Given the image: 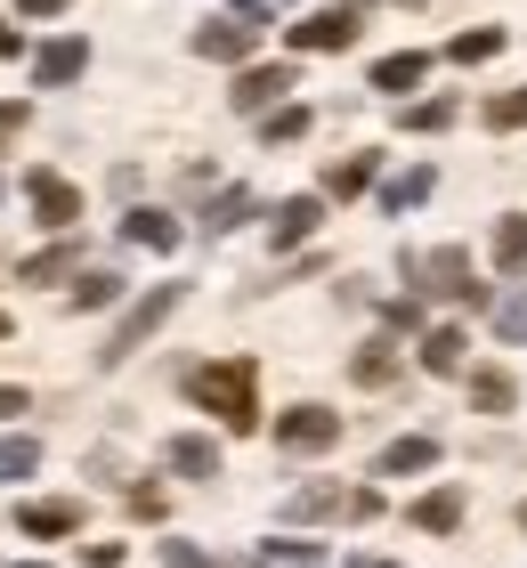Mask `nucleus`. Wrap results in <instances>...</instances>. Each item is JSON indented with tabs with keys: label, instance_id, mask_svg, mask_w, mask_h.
<instances>
[{
	"label": "nucleus",
	"instance_id": "obj_19",
	"mask_svg": "<svg viewBox=\"0 0 527 568\" xmlns=\"http://www.w3.org/2000/svg\"><path fill=\"white\" fill-rule=\"evenodd\" d=\"M430 187H438V171L414 163V171H398V179L382 187V212H414V203H430Z\"/></svg>",
	"mask_w": 527,
	"mask_h": 568
},
{
	"label": "nucleus",
	"instance_id": "obj_14",
	"mask_svg": "<svg viewBox=\"0 0 527 568\" xmlns=\"http://www.w3.org/2000/svg\"><path fill=\"white\" fill-rule=\"evenodd\" d=\"M430 463H438V438L422 430V438H398V447H382L374 471H382V479H414V471H430Z\"/></svg>",
	"mask_w": 527,
	"mask_h": 568
},
{
	"label": "nucleus",
	"instance_id": "obj_42",
	"mask_svg": "<svg viewBox=\"0 0 527 568\" xmlns=\"http://www.w3.org/2000/svg\"><path fill=\"white\" fill-rule=\"evenodd\" d=\"M24 568H41V560H24Z\"/></svg>",
	"mask_w": 527,
	"mask_h": 568
},
{
	"label": "nucleus",
	"instance_id": "obj_37",
	"mask_svg": "<svg viewBox=\"0 0 527 568\" xmlns=\"http://www.w3.org/2000/svg\"><path fill=\"white\" fill-rule=\"evenodd\" d=\"M17 49H24V33H17L9 17H0V58H17Z\"/></svg>",
	"mask_w": 527,
	"mask_h": 568
},
{
	"label": "nucleus",
	"instance_id": "obj_40",
	"mask_svg": "<svg viewBox=\"0 0 527 568\" xmlns=\"http://www.w3.org/2000/svg\"><path fill=\"white\" fill-rule=\"evenodd\" d=\"M0 342H9V317H0Z\"/></svg>",
	"mask_w": 527,
	"mask_h": 568
},
{
	"label": "nucleus",
	"instance_id": "obj_26",
	"mask_svg": "<svg viewBox=\"0 0 527 568\" xmlns=\"http://www.w3.org/2000/svg\"><path fill=\"white\" fill-rule=\"evenodd\" d=\"M41 471V447L24 430H0V479H33Z\"/></svg>",
	"mask_w": 527,
	"mask_h": 568
},
{
	"label": "nucleus",
	"instance_id": "obj_34",
	"mask_svg": "<svg viewBox=\"0 0 527 568\" xmlns=\"http://www.w3.org/2000/svg\"><path fill=\"white\" fill-rule=\"evenodd\" d=\"M260 560H268V568H316V545H268Z\"/></svg>",
	"mask_w": 527,
	"mask_h": 568
},
{
	"label": "nucleus",
	"instance_id": "obj_11",
	"mask_svg": "<svg viewBox=\"0 0 527 568\" xmlns=\"http://www.w3.org/2000/svg\"><path fill=\"white\" fill-rule=\"evenodd\" d=\"M316 220H325V195H293V203H276V252H293V244H308L316 236Z\"/></svg>",
	"mask_w": 527,
	"mask_h": 568
},
{
	"label": "nucleus",
	"instance_id": "obj_13",
	"mask_svg": "<svg viewBox=\"0 0 527 568\" xmlns=\"http://www.w3.org/2000/svg\"><path fill=\"white\" fill-rule=\"evenodd\" d=\"M382 179V154H341V163L325 171V195H341V203H357L365 187Z\"/></svg>",
	"mask_w": 527,
	"mask_h": 568
},
{
	"label": "nucleus",
	"instance_id": "obj_30",
	"mask_svg": "<svg viewBox=\"0 0 527 568\" xmlns=\"http://www.w3.org/2000/svg\"><path fill=\"white\" fill-rule=\"evenodd\" d=\"M398 122H406V131H446V122H455V98H422V106H398Z\"/></svg>",
	"mask_w": 527,
	"mask_h": 568
},
{
	"label": "nucleus",
	"instance_id": "obj_33",
	"mask_svg": "<svg viewBox=\"0 0 527 568\" xmlns=\"http://www.w3.org/2000/svg\"><path fill=\"white\" fill-rule=\"evenodd\" d=\"M163 568H220V560H211L203 545H179V536H171V545H163Z\"/></svg>",
	"mask_w": 527,
	"mask_h": 568
},
{
	"label": "nucleus",
	"instance_id": "obj_8",
	"mask_svg": "<svg viewBox=\"0 0 527 568\" xmlns=\"http://www.w3.org/2000/svg\"><path fill=\"white\" fill-rule=\"evenodd\" d=\"M284 90H293V65H244V73H235V90H227V106L235 114H268Z\"/></svg>",
	"mask_w": 527,
	"mask_h": 568
},
{
	"label": "nucleus",
	"instance_id": "obj_18",
	"mask_svg": "<svg viewBox=\"0 0 527 568\" xmlns=\"http://www.w3.org/2000/svg\"><path fill=\"white\" fill-rule=\"evenodd\" d=\"M58 276H82V244H49L17 268V284H58Z\"/></svg>",
	"mask_w": 527,
	"mask_h": 568
},
{
	"label": "nucleus",
	"instance_id": "obj_10",
	"mask_svg": "<svg viewBox=\"0 0 527 568\" xmlns=\"http://www.w3.org/2000/svg\"><path fill=\"white\" fill-rule=\"evenodd\" d=\"M333 511H349V487H333V479H308L301 496H284V520L293 528H316V520H333Z\"/></svg>",
	"mask_w": 527,
	"mask_h": 568
},
{
	"label": "nucleus",
	"instance_id": "obj_15",
	"mask_svg": "<svg viewBox=\"0 0 527 568\" xmlns=\"http://www.w3.org/2000/svg\"><path fill=\"white\" fill-rule=\"evenodd\" d=\"M122 236H130V244H146V252H179V220H171V212H154V203H139V212L122 220Z\"/></svg>",
	"mask_w": 527,
	"mask_h": 568
},
{
	"label": "nucleus",
	"instance_id": "obj_23",
	"mask_svg": "<svg viewBox=\"0 0 527 568\" xmlns=\"http://www.w3.org/2000/svg\"><path fill=\"white\" fill-rule=\"evenodd\" d=\"M463 325H438V333H422V366L430 374H463Z\"/></svg>",
	"mask_w": 527,
	"mask_h": 568
},
{
	"label": "nucleus",
	"instance_id": "obj_25",
	"mask_svg": "<svg viewBox=\"0 0 527 568\" xmlns=\"http://www.w3.org/2000/svg\"><path fill=\"white\" fill-rule=\"evenodd\" d=\"M495 268H504V276H527V212H511L504 227H495Z\"/></svg>",
	"mask_w": 527,
	"mask_h": 568
},
{
	"label": "nucleus",
	"instance_id": "obj_2",
	"mask_svg": "<svg viewBox=\"0 0 527 568\" xmlns=\"http://www.w3.org/2000/svg\"><path fill=\"white\" fill-rule=\"evenodd\" d=\"M179 301H188V284H154V293H139V301H130V317L105 333L98 366H130V357H139V342H146V333H163V317H171Z\"/></svg>",
	"mask_w": 527,
	"mask_h": 568
},
{
	"label": "nucleus",
	"instance_id": "obj_17",
	"mask_svg": "<svg viewBox=\"0 0 527 568\" xmlns=\"http://www.w3.org/2000/svg\"><path fill=\"white\" fill-rule=\"evenodd\" d=\"M414 528H430V536H455V528H463V487H430V496L414 504Z\"/></svg>",
	"mask_w": 527,
	"mask_h": 568
},
{
	"label": "nucleus",
	"instance_id": "obj_41",
	"mask_svg": "<svg viewBox=\"0 0 527 568\" xmlns=\"http://www.w3.org/2000/svg\"><path fill=\"white\" fill-rule=\"evenodd\" d=\"M519 528H527V504H519Z\"/></svg>",
	"mask_w": 527,
	"mask_h": 568
},
{
	"label": "nucleus",
	"instance_id": "obj_16",
	"mask_svg": "<svg viewBox=\"0 0 527 568\" xmlns=\"http://www.w3.org/2000/svg\"><path fill=\"white\" fill-rule=\"evenodd\" d=\"M349 382H365V390H389L398 382V342H365L349 357Z\"/></svg>",
	"mask_w": 527,
	"mask_h": 568
},
{
	"label": "nucleus",
	"instance_id": "obj_3",
	"mask_svg": "<svg viewBox=\"0 0 527 568\" xmlns=\"http://www.w3.org/2000/svg\"><path fill=\"white\" fill-rule=\"evenodd\" d=\"M357 9H316V17H301V24H284V41L301 49V58H333V49H357Z\"/></svg>",
	"mask_w": 527,
	"mask_h": 568
},
{
	"label": "nucleus",
	"instance_id": "obj_12",
	"mask_svg": "<svg viewBox=\"0 0 527 568\" xmlns=\"http://www.w3.org/2000/svg\"><path fill=\"white\" fill-rule=\"evenodd\" d=\"M422 82H430V49H398V58L374 65V90H389V98H406V90H422Z\"/></svg>",
	"mask_w": 527,
	"mask_h": 568
},
{
	"label": "nucleus",
	"instance_id": "obj_24",
	"mask_svg": "<svg viewBox=\"0 0 527 568\" xmlns=\"http://www.w3.org/2000/svg\"><path fill=\"white\" fill-rule=\"evenodd\" d=\"M511 374L504 366H479V374H470V406H479V415H511Z\"/></svg>",
	"mask_w": 527,
	"mask_h": 568
},
{
	"label": "nucleus",
	"instance_id": "obj_7",
	"mask_svg": "<svg viewBox=\"0 0 527 568\" xmlns=\"http://www.w3.org/2000/svg\"><path fill=\"white\" fill-rule=\"evenodd\" d=\"M24 195H33L41 227H58V236L82 220V187H73V179H58V171H33V179H24Z\"/></svg>",
	"mask_w": 527,
	"mask_h": 568
},
{
	"label": "nucleus",
	"instance_id": "obj_35",
	"mask_svg": "<svg viewBox=\"0 0 527 568\" xmlns=\"http://www.w3.org/2000/svg\"><path fill=\"white\" fill-rule=\"evenodd\" d=\"M349 520H382V496H374V487H349Z\"/></svg>",
	"mask_w": 527,
	"mask_h": 568
},
{
	"label": "nucleus",
	"instance_id": "obj_1",
	"mask_svg": "<svg viewBox=\"0 0 527 568\" xmlns=\"http://www.w3.org/2000/svg\"><path fill=\"white\" fill-rule=\"evenodd\" d=\"M260 374H252V357H220V366H195L188 374V398L203 406V415H220L227 430H260Z\"/></svg>",
	"mask_w": 527,
	"mask_h": 568
},
{
	"label": "nucleus",
	"instance_id": "obj_32",
	"mask_svg": "<svg viewBox=\"0 0 527 568\" xmlns=\"http://www.w3.org/2000/svg\"><path fill=\"white\" fill-rule=\"evenodd\" d=\"M495 333H504V342H527V293H511L504 308H495Z\"/></svg>",
	"mask_w": 527,
	"mask_h": 568
},
{
	"label": "nucleus",
	"instance_id": "obj_4",
	"mask_svg": "<svg viewBox=\"0 0 527 568\" xmlns=\"http://www.w3.org/2000/svg\"><path fill=\"white\" fill-rule=\"evenodd\" d=\"M414 276H430L422 293H446V301H463V308H487V284H470V252L463 244H438L430 261H414Z\"/></svg>",
	"mask_w": 527,
	"mask_h": 568
},
{
	"label": "nucleus",
	"instance_id": "obj_29",
	"mask_svg": "<svg viewBox=\"0 0 527 568\" xmlns=\"http://www.w3.org/2000/svg\"><path fill=\"white\" fill-rule=\"evenodd\" d=\"M260 139H268V146H293V139H308V106H276L268 122H260Z\"/></svg>",
	"mask_w": 527,
	"mask_h": 568
},
{
	"label": "nucleus",
	"instance_id": "obj_5",
	"mask_svg": "<svg viewBox=\"0 0 527 568\" xmlns=\"http://www.w3.org/2000/svg\"><path fill=\"white\" fill-rule=\"evenodd\" d=\"M252 41H260V17H244V9H227V17L195 24V58H211V65H244V58H252Z\"/></svg>",
	"mask_w": 527,
	"mask_h": 568
},
{
	"label": "nucleus",
	"instance_id": "obj_21",
	"mask_svg": "<svg viewBox=\"0 0 527 568\" xmlns=\"http://www.w3.org/2000/svg\"><path fill=\"white\" fill-rule=\"evenodd\" d=\"M17 528L24 536H73V528H82V504H24Z\"/></svg>",
	"mask_w": 527,
	"mask_h": 568
},
{
	"label": "nucleus",
	"instance_id": "obj_9",
	"mask_svg": "<svg viewBox=\"0 0 527 568\" xmlns=\"http://www.w3.org/2000/svg\"><path fill=\"white\" fill-rule=\"evenodd\" d=\"M82 65H90V41L65 33V41H49L41 58H33V82H41V90H65V82H82Z\"/></svg>",
	"mask_w": 527,
	"mask_h": 568
},
{
	"label": "nucleus",
	"instance_id": "obj_28",
	"mask_svg": "<svg viewBox=\"0 0 527 568\" xmlns=\"http://www.w3.org/2000/svg\"><path fill=\"white\" fill-rule=\"evenodd\" d=\"M495 49H504V33H495V24H470V33H463L455 49H446V58H455V65H487Z\"/></svg>",
	"mask_w": 527,
	"mask_h": 568
},
{
	"label": "nucleus",
	"instance_id": "obj_31",
	"mask_svg": "<svg viewBox=\"0 0 527 568\" xmlns=\"http://www.w3.org/2000/svg\"><path fill=\"white\" fill-rule=\"evenodd\" d=\"M487 131H527V90H504V98H487Z\"/></svg>",
	"mask_w": 527,
	"mask_h": 568
},
{
	"label": "nucleus",
	"instance_id": "obj_6",
	"mask_svg": "<svg viewBox=\"0 0 527 568\" xmlns=\"http://www.w3.org/2000/svg\"><path fill=\"white\" fill-rule=\"evenodd\" d=\"M276 447L284 455H325V447H341V415L333 406H293V415H276Z\"/></svg>",
	"mask_w": 527,
	"mask_h": 568
},
{
	"label": "nucleus",
	"instance_id": "obj_22",
	"mask_svg": "<svg viewBox=\"0 0 527 568\" xmlns=\"http://www.w3.org/2000/svg\"><path fill=\"white\" fill-rule=\"evenodd\" d=\"M122 301V276L114 268H82L73 276V293H65V308H114Z\"/></svg>",
	"mask_w": 527,
	"mask_h": 568
},
{
	"label": "nucleus",
	"instance_id": "obj_20",
	"mask_svg": "<svg viewBox=\"0 0 527 568\" xmlns=\"http://www.w3.org/2000/svg\"><path fill=\"white\" fill-rule=\"evenodd\" d=\"M163 455H171V471H188V479H220V447H211V438H195V430L171 438Z\"/></svg>",
	"mask_w": 527,
	"mask_h": 568
},
{
	"label": "nucleus",
	"instance_id": "obj_38",
	"mask_svg": "<svg viewBox=\"0 0 527 568\" xmlns=\"http://www.w3.org/2000/svg\"><path fill=\"white\" fill-rule=\"evenodd\" d=\"M0 415H24V390H17V382H0Z\"/></svg>",
	"mask_w": 527,
	"mask_h": 568
},
{
	"label": "nucleus",
	"instance_id": "obj_39",
	"mask_svg": "<svg viewBox=\"0 0 527 568\" xmlns=\"http://www.w3.org/2000/svg\"><path fill=\"white\" fill-rule=\"evenodd\" d=\"M349 568H389V560H349Z\"/></svg>",
	"mask_w": 527,
	"mask_h": 568
},
{
	"label": "nucleus",
	"instance_id": "obj_36",
	"mask_svg": "<svg viewBox=\"0 0 527 568\" xmlns=\"http://www.w3.org/2000/svg\"><path fill=\"white\" fill-rule=\"evenodd\" d=\"M24 17H58V9H73V0H17Z\"/></svg>",
	"mask_w": 527,
	"mask_h": 568
},
{
	"label": "nucleus",
	"instance_id": "obj_27",
	"mask_svg": "<svg viewBox=\"0 0 527 568\" xmlns=\"http://www.w3.org/2000/svg\"><path fill=\"white\" fill-rule=\"evenodd\" d=\"M244 220H252V187H227V195L203 212V227H211V236H227V227H244Z\"/></svg>",
	"mask_w": 527,
	"mask_h": 568
}]
</instances>
